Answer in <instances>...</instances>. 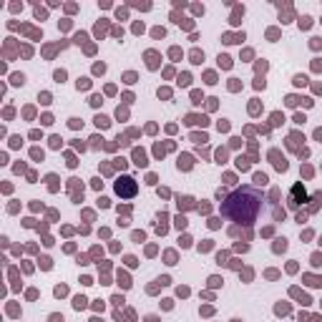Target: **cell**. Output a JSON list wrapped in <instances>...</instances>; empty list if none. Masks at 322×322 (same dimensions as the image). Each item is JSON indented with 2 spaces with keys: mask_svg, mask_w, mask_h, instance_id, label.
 Masks as SVG:
<instances>
[{
  "mask_svg": "<svg viewBox=\"0 0 322 322\" xmlns=\"http://www.w3.org/2000/svg\"><path fill=\"white\" fill-rule=\"evenodd\" d=\"M221 212L226 217H232L237 221H244V224H252L257 212H259V194L254 191V189L244 186L239 189V191H234L229 199H226V204L221 206Z\"/></svg>",
  "mask_w": 322,
  "mask_h": 322,
  "instance_id": "1",
  "label": "cell"
},
{
  "mask_svg": "<svg viewBox=\"0 0 322 322\" xmlns=\"http://www.w3.org/2000/svg\"><path fill=\"white\" fill-rule=\"evenodd\" d=\"M116 191H118L121 196H134V194H136V181L128 179V176L118 179V181H116Z\"/></svg>",
  "mask_w": 322,
  "mask_h": 322,
  "instance_id": "2",
  "label": "cell"
},
{
  "mask_svg": "<svg viewBox=\"0 0 322 322\" xmlns=\"http://www.w3.org/2000/svg\"><path fill=\"white\" fill-rule=\"evenodd\" d=\"M299 201H305V189H302V186L297 184V186L292 189V196H290V204H292V206H297Z\"/></svg>",
  "mask_w": 322,
  "mask_h": 322,
  "instance_id": "3",
  "label": "cell"
},
{
  "mask_svg": "<svg viewBox=\"0 0 322 322\" xmlns=\"http://www.w3.org/2000/svg\"><path fill=\"white\" fill-rule=\"evenodd\" d=\"M134 156H136V164H139V166H146V156H144V151H136Z\"/></svg>",
  "mask_w": 322,
  "mask_h": 322,
  "instance_id": "4",
  "label": "cell"
},
{
  "mask_svg": "<svg viewBox=\"0 0 322 322\" xmlns=\"http://www.w3.org/2000/svg\"><path fill=\"white\" fill-rule=\"evenodd\" d=\"M73 305H75V310H83V307H86V297H75Z\"/></svg>",
  "mask_w": 322,
  "mask_h": 322,
  "instance_id": "5",
  "label": "cell"
},
{
  "mask_svg": "<svg viewBox=\"0 0 322 322\" xmlns=\"http://www.w3.org/2000/svg\"><path fill=\"white\" fill-rule=\"evenodd\" d=\"M219 66H221V68H229V66H232V61L226 58V55H219Z\"/></svg>",
  "mask_w": 322,
  "mask_h": 322,
  "instance_id": "6",
  "label": "cell"
},
{
  "mask_svg": "<svg viewBox=\"0 0 322 322\" xmlns=\"http://www.w3.org/2000/svg\"><path fill=\"white\" fill-rule=\"evenodd\" d=\"M274 249H277V252H282V249H287V242H285V239H277V244H274Z\"/></svg>",
  "mask_w": 322,
  "mask_h": 322,
  "instance_id": "7",
  "label": "cell"
},
{
  "mask_svg": "<svg viewBox=\"0 0 322 322\" xmlns=\"http://www.w3.org/2000/svg\"><path fill=\"white\" fill-rule=\"evenodd\" d=\"M96 123H98V126H101V128H106V126H108V123H111V121H108V118H106V116H98V118H96Z\"/></svg>",
  "mask_w": 322,
  "mask_h": 322,
  "instance_id": "8",
  "label": "cell"
},
{
  "mask_svg": "<svg viewBox=\"0 0 322 322\" xmlns=\"http://www.w3.org/2000/svg\"><path fill=\"white\" fill-rule=\"evenodd\" d=\"M179 166H184V169H189V166H191V161H189V156H181V159H179Z\"/></svg>",
  "mask_w": 322,
  "mask_h": 322,
  "instance_id": "9",
  "label": "cell"
},
{
  "mask_svg": "<svg viewBox=\"0 0 322 322\" xmlns=\"http://www.w3.org/2000/svg\"><path fill=\"white\" fill-rule=\"evenodd\" d=\"M254 181H257V184H267V176H264V174H257Z\"/></svg>",
  "mask_w": 322,
  "mask_h": 322,
  "instance_id": "10",
  "label": "cell"
},
{
  "mask_svg": "<svg viewBox=\"0 0 322 322\" xmlns=\"http://www.w3.org/2000/svg\"><path fill=\"white\" fill-rule=\"evenodd\" d=\"M176 226H179V229H181V226H186V219H184V217H179V219H176Z\"/></svg>",
  "mask_w": 322,
  "mask_h": 322,
  "instance_id": "11",
  "label": "cell"
}]
</instances>
